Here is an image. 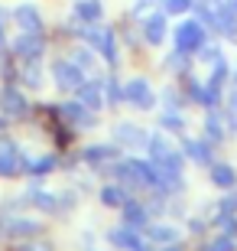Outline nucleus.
Segmentation results:
<instances>
[{
	"mask_svg": "<svg viewBox=\"0 0 237 251\" xmlns=\"http://www.w3.org/2000/svg\"><path fill=\"white\" fill-rule=\"evenodd\" d=\"M29 160L20 153V147L10 137H0V176H17L20 170H26Z\"/></svg>",
	"mask_w": 237,
	"mask_h": 251,
	"instance_id": "obj_1",
	"label": "nucleus"
},
{
	"mask_svg": "<svg viewBox=\"0 0 237 251\" xmlns=\"http://www.w3.org/2000/svg\"><path fill=\"white\" fill-rule=\"evenodd\" d=\"M175 46H179V52H192V49L205 46V29H201V23H182V26L175 29Z\"/></svg>",
	"mask_w": 237,
	"mask_h": 251,
	"instance_id": "obj_2",
	"label": "nucleus"
},
{
	"mask_svg": "<svg viewBox=\"0 0 237 251\" xmlns=\"http://www.w3.org/2000/svg\"><path fill=\"white\" fill-rule=\"evenodd\" d=\"M85 69H78L75 62H65V59H59V62H52V78L59 82V88H78V85L85 82Z\"/></svg>",
	"mask_w": 237,
	"mask_h": 251,
	"instance_id": "obj_3",
	"label": "nucleus"
},
{
	"mask_svg": "<svg viewBox=\"0 0 237 251\" xmlns=\"http://www.w3.org/2000/svg\"><path fill=\"white\" fill-rule=\"evenodd\" d=\"M43 52H46V39L39 36V33H23V36L17 39V56L23 59V62H39L43 59Z\"/></svg>",
	"mask_w": 237,
	"mask_h": 251,
	"instance_id": "obj_4",
	"label": "nucleus"
},
{
	"mask_svg": "<svg viewBox=\"0 0 237 251\" xmlns=\"http://www.w3.org/2000/svg\"><path fill=\"white\" fill-rule=\"evenodd\" d=\"M0 111H7L10 118H23V114L29 111L26 95H23V92H17L13 85H7V88H0Z\"/></svg>",
	"mask_w": 237,
	"mask_h": 251,
	"instance_id": "obj_5",
	"label": "nucleus"
},
{
	"mask_svg": "<svg viewBox=\"0 0 237 251\" xmlns=\"http://www.w3.org/2000/svg\"><path fill=\"white\" fill-rule=\"evenodd\" d=\"M17 23L23 26V33H43V17L36 13V7L33 3H23V7H17Z\"/></svg>",
	"mask_w": 237,
	"mask_h": 251,
	"instance_id": "obj_6",
	"label": "nucleus"
},
{
	"mask_svg": "<svg viewBox=\"0 0 237 251\" xmlns=\"http://www.w3.org/2000/svg\"><path fill=\"white\" fill-rule=\"evenodd\" d=\"M75 92H78V101L88 104V108H101L104 104V85L101 82H82Z\"/></svg>",
	"mask_w": 237,
	"mask_h": 251,
	"instance_id": "obj_7",
	"label": "nucleus"
},
{
	"mask_svg": "<svg viewBox=\"0 0 237 251\" xmlns=\"http://www.w3.org/2000/svg\"><path fill=\"white\" fill-rule=\"evenodd\" d=\"M124 98L133 104H143V108H150L153 104V95H150V85L143 82V78H133V82H127V88H124Z\"/></svg>",
	"mask_w": 237,
	"mask_h": 251,
	"instance_id": "obj_8",
	"label": "nucleus"
},
{
	"mask_svg": "<svg viewBox=\"0 0 237 251\" xmlns=\"http://www.w3.org/2000/svg\"><path fill=\"white\" fill-rule=\"evenodd\" d=\"M110 242L117 245V248H127V251H143V238L133 228H114L110 232Z\"/></svg>",
	"mask_w": 237,
	"mask_h": 251,
	"instance_id": "obj_9",
	"label": "nucleus"
},
{
	"mask_svg": "<svg viewBox=\"0 0 237 251\" xmlns=\"http://www.w3.org/2000/svg\"><path fill=\"white\" fill-rule=\"evenodd\" d=\"M182 150H185V157H192L195 163H201V167H208V163H211L208 140H182Z\"/></svg>",
	"mask_w": 237,
	"mask_h": 251,
	"instance_id": "obj_10",
	"label": "nucleus"
},
{
	"mask_svg": "<svg viewBox=\"0 0 237 251\" xmlns=\"http://www.w3.org/2000/svg\"><path fill=\"white\" fill-rule=\"evenodd\" d=\"M208 176H211V183H215L218 189H234V183H237L234 167H228V163H215Z\"/></svg>",
	"mask_w": 237,
	"mask_h": 251,
	"instance_id": "obj_11",
	"label": "nucleus"
},
{
	"mask_svg": "<svg viewBox=\"0 0 237 251\" xmlns=\"http://www.w3.org/2000/svg\"><path fill=\"white\" fill-rule=\"evenodd\" d=\"M62 111H65V118H68L72 124H78V127H91V124H94V114L85 111V104H82V101H68Z\"/></svg>",
	"mask_w": 237,
	"mask_h": 251,
	"instance_id": "obj_12",
	"label": "nucleus"
},
{
	"mask_svg": "<svg viewBox=\"0 0 237 251\" xmlns=\"http://www.w3.org/2000/svg\"><path fill=\"white\" fill-rule=\"evenodd\" d=\"M101 13H104V7H101V0H82V3L75 7V17H78V20H88V23L101 20Z\"/></svg>",
	"mask_w": 237,
	"mask_h": 251,
	"instance_id": "obj_13",
	"label": "nucleus"
},
{
	"mask_svg": "<svg viewBox=\"0 0 237 251\" xmlns=\"http://www.w3.org/2000/svg\"><path fill=\"white\" fill-rule=\"evenodd\" d=\"M146 219H150V212H146L143 205H137V202H124V222H127V225L140 228Z\"/></svg>",
	"mask_w": 237,
	"mask_h": 251,
	"instance_id": "obj_14",
	"label": "nucleus"
},
{
	"mask_svg": "<svg viewBox=\"0 0 237 251\" xmlns=\"http://www.w3.org/2000/svg\"><path fill=\"white\" fill-rule=\"evenodd\" d=\"M166 36V17H150L146 20V39L150 43H163Z\"/></svg>",
	"mask_w": 237,
	"mask_h": 251,
	"instance_id": "obj_15",
	"label": "nucleus"
},
{
	"mask_svg": "<svg viewBox=\"0 0 237 251\" xmlns=\"http://www.w3.org/2000/svg\"><path fill=\"white\" fill-rule=\"evenodd\" d=\"M205 137L224 140V124H221V114H208V118H205Z\"/></svg>",
	"mask_w": 237,
	"mask_h": 251,
	"instance_id": "obj_16",
	"label": "nucleus"
},
{
	"mask_svg": "<svg viewBox=\"0 0 237 251\" xmlns=\"http://www.w3.org/2000/svg\"><path fill=\"white\" fill-rule=\"evenodd\" d=\"M117 140L120 144H146L143 134H140V127H133V124H120L117 127Z\"/></svg>",
	"mask_w": 237,
	"mask_h": 251,
	"instance_id": "obj_17",
	"label": "nucleus"
},
{
	"mask_svg": "<svg viewBox=\"0 0 237 251\" xmlns=\"http://www.w3.org/2000/svg\"><path fill=\"white\" fill-rule=\"evenodd\" d=\"M101 202H104V205H124V202H127L124 186H104V189H101Z\"/></svg>",
	"mask_w": 237,
	"mask_h": 251,
	"instance_id": "obj_18",
	"label": "nucleus"
},
{
	"mask_svg": "<svg viewBox=\"0 0 237 251\" xmlns=\"http://www.w3.org/2000/svg\"><path fill=\"white\" fill-rule=\"evenodd\" d=\"M146 147H150V153H153V160H159V157H166V153H169V144H166V137H159V134H156V137H150L146 140Z\"/></svg>",
	"mask_w": 237,
	"mask_h": 251,
	"instance_id": "obj_19",
	"label": "nucleus"
},
{
	"mask_svg": "<svg viewBox=\"0 0 237 251\" xmlns=\"http://www.w3.org/2000/svg\"><path fill=\"white\" fill-rule=\"evenodd\" d=\"M49 170H55V157H39L33 160V163H26V173H49Z\"/></svg>",
	"mask_w": 237,
	"mask_h": 251,
	"instance_id": "obj_20",
	"label": "nucleus"
},
{
	"mask_svg": "<svg viewBox=\"0 0 237 251\" xmlns=\"http://www.w3.org/2000/svg\"><path fill=\"white\" fill-rule=\"evenodd\" d=\"M23 82H29V88H39V82H43V75H39V69H36L33 59L23 62Z\"/></svg>",
	"mask_w": 237,
	"mask_h": 251,
	"instance_id": "obj_21",
	"label": "nucleus"
},
{
	"mask_svg": "<svg viewBox=\"0 0 237 251\" xmlns=\"http://www.w3.org/2000/svg\"><path fill=\"white\" fill-rule=\"evenodd\" d=\"M153 242H159V245H172V242H179V232H175V228H163V225H159V228H153Z\"/></svg>",
	"mask_w": 237,
	"mask_h": 251,
	"instance_id": "obj_22",
	"label": "nucleus"
},
{
	"mask_svg": "<svg viewBox=\"0 0 237 251\" xmlns=\"http://www.w3.org/2000/svg\"><path fill=\"white\" fill-rule=\"evenodd\" d=\"M205 251H234V235H218L215 242L205 245Z\"/></svg>",
	"mask_w": 237,
	"mask_h": 251,
	"instance_id": "obj_23",
	"label": "nucleus"
},
{
	"mask_svg": "<svg viewBox=\"0 0 237 251\" xmlns=\"http://www.w3.org/2000/svg\"><path fill=\"white\" fill-rule=\"evenodd\" d=\"M29 202L39 205V209H55V199L49 193H43V189H33V193H29Z\"/></svg>",
	"mask_w": 237,
	"mask_h": 251,
	"instance_id": "obj_24",
	"label": "nucleus"
},
{
	"mask_svg": "<svg viewBox=\"0 0 237 251\" xmlns=\"http://www.w3.org/2000/svg\"><path fill=\"white\" fill-rule=\"evenodd\" d=\"M10 232H13V235H33V232H39V225L36 222H26V219H20V222L10 225Z\"/></svg>",
	"mask_w": 237,
	"mask_h": 251,
	"instance_id": "obj_25",
	"label": "nucleus"
},
{
	"mask_svg": "<svg viewBox=\"0 0 237 251\" xmlns=\"http://www.w3.org/2000/svg\"><path fill=\"white\" fill-rule=\"evenodd\" d=\"M215 225H218V228H221L224 235H237V222L231 219L228 212H224V215H218V219H215Z\"/></svg>",
	"mask_w": 237,
	"mask_h": 251,
	"instance_id": "obj_26",
	"label": "nucleus"
},
{
	"mask_svg": "<svg viewBox=\"0 0 237 251\" xmlns=\"http://www.w3.org/2000/svg\"><path fill=\"white\" fill-rule=\"evenodd\" d=\"M110 153H114L110 147H88V150H85V160H91V163H94V160H108Z\"/></svg>",
	"mask_w": 237,
	"mask_h": 251,
	"instance_id": "obj_27",
	"label": "nucleus"
},
{
	"mask_svg": "<svg viewBox=\"0 0 237 251\" xmlns=\"http://www.w3.org/2000/svg\"><path fill=\"white\" fill-rule=\"evenodd\" d=\"M224 78H228V65L218 59V62H215V72H211V82H208V85H218V88H221V82H224Z\"/></svg>",
	"mask_w": 237,
	"mask_h": 251,
	"instance_id": "obj_28",
	"label": "nucleus"
},
{
	"mask_svg": "<svg viewBox=\"0 0 237 251\" xmlns=\"http://www.w3.org/2000/svg\"><path fill=\"white\" fill-rule=\"evenodd\" d=\"M166 3V13H182V10L192 7V0H163Z\"/></svg>",
	"mask_w": 237,
	"mask_h": 251,
	"instance_id": "obj_29",
	"label": "nucleus"
},
{
	"mask_svg": "<svg viewBox=\"0 0 237 251\" xmlns=\"http://www.w3.org/2000/svg\"><path fill=\"white\" fill-rule=\"evenodd\" d=\"M159 124H163V127H169V130H182V118H179V114H163V118H159Z\"/></svg>",
	"mask_w": 237,
	"mask_h": 251,
	"instance_id": "obj_30",
	"label": "nucleus"
},
{
	"mask_svg": "<svg viewBox=\"0 0 237 251\" xmlns=\"http://www.w3.org/2000/svg\"><path fill=\"white\" fill-rule=\"evenodd\" d=\"M218 59H221V52H218V49H215V46L201 49V62H205V65H215V62H218Z\"/></svg>",
	"mask_w": 237,
	"mask_h": 251,
	"instance_id": "obj_31",
	"label": "nucleus"
},
{
	"mask_svg": "<svg viewBox=\"0 0 237 251\" xmlns=\"http://www.w3.org/2000/svg\"><path fill=\"white\" fill-rule=\"evenodd\" d=\"M72 62L78 65V69H91V52H85V49H82V52H75V56H72Z\"/></svg>",
	"mask_w": 237,
	"mask_h": 251,
	"instance_id": "obj_32",
	"label": "nucleus"
},
{
	"mask_svg": "<svg viewBox=\"0 0 237 251\" xmlns=\"http://www.w3.org/2000/svg\"><path fill=\"white\" fill-rule=\"evenodd\" d=\"M20 251H49L46 242H26V245H20Z\"/></svg>",
	"mask_w": 237,
	"mask_h": 251,
	"instance_id": "obj_33",
	"label": "nucleus"
},
{
	"mask_svg": "<svg viewBox=\"0 0 237 251\" xmlns=\"http://www.w3.org/2000/svg\"><path fill=\"white\" fill-rule=\"evenodd\" d=\"M101 85H104V92L110 95V101H117V95H120L117 92V82H101Z\"/></svg>",
	"mask_w": 237,
	"mask_h": 251,
	"instance_id": "obj_34",
	"label": "nucleus"
},
{
	"mask_svg": "<svg viewBox=\"0 0 237 251\" xmlns=\"http://www.w3.org/2000/svg\"><path fill=\"white\" fill-rule=\"evenodd\" d=\"M231 108H237V95H231Z\"/></svg>",
	"mask_w": 237,
	"mask_h": 251,
	"instance_id": "obj_35",
	"label": "nucleus"
},
{
	"mask_svg": "<svg viewBox=\"0 0 237 251\" xmlns=\"http://www.w3.org/2000/svg\"><path fill=\"white\" fill-rule=\"evenodd\" d=\"M3 20H7V13H3V10H0V26H3Z\"/></svg>",
	"mask_w": 237,
	"mask_h": 251,
	"instance_id": "obj_36",
	"label": "nucleus"
},
{
	"mask_svg": "<svg viewBox=\"0 0 237 251\" xmlns=\"http://www.w3.org/2000/svg\"><path fill=\"white\" fill-rule=\"evenodd\" d=\"M0 46H3V26H0Z\"/></svg>",
	"mask_w": 237,
	"mask_h": 251,
	"instance_id": "obj_37",
	"label": "nucleus"
},
{
	"mask_svg": "<svg viewBox=\"0 0 237 251\" xmlns=\"http://www.w3.org/2000/svg\"><path fill=\"white\" fill-rule=\"evenodd\" d=\"M0 124H3V114H0Z\"/></svg>",
	"mask_w": 237,
	"mask_h": 251,
	"instance_id": "obj_38",
	"label": "nucleus"
}]
</instances>
